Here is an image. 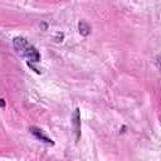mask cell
I'll use <instances>...</instances> for the list:
<instances>
[{"label":"cell","mask_w":161,"mask_h":161,"mask_svg":"<svg viewBox=\"0 0 161 161\" xmlns=\"http://www.w3.org/2000/svg\"><path fill=\"white\" fill-rule=\"evenodd\" d=\"M0 106H1V107H5V102H4V99H0Z\"/></svg>","instance_id":"cell-5"},{"label":"cell","mask_w":161,"mask_h":161,"mask_svg":"<svg viewBox=\"0 0 161 161\" xmlns=\"http://www.w3.org/2000/svg\"><path fill=\"white\" fill-rule=\"evenodd\" d=\"M78 29H79V33L82 34V35H88L89 34V31H91V26L86 23V21H80L79 24H78Z\"/></svg>","instance_id":"cell-4"},{"label":"cell","mask_w":161,"mask_h":161,"mask_svg":"<svg viewBox=\"0 0 161 161\" xmlns=\"http://www.w3.org/2000/svg\"><path fill=\"white\" fill-rule=\"evenodd\" d=\"M13 45H14L15 50L20 55L25 57L30 63H38V62H40V53L25 38H23V36H15L13 39Z\"/></svg>","instance_id":"cell-1"},{"label":"cell","mask_w":161,"mask_h":161,"mask_svg":"<svg viewBox=\"0 0 161 161\" xmlns=\"http://www.w3.org/2000/svg\"><path fill=\"white\" fill-rule=\"evenodd\" d=\"M29 131H30L38 140H40L42 142L48 143V145H54V141H53L52 138H49V137L43 132V130H40V128H38V127H35V126H31V127L29 128Z\"/></svg>","instance_id":"cell-2"},{"label":"cell","mask_w":161,"mask_h":161,"mask_svg":"<svg viewBox=\"0 0 161 161\" xmlns=\"http://www.w3.org/2000/svg\"><path fill=\"white\" fill-rule=\"evenodd\" d=\"M72 123L74 127V132H75V138L79 140L80 137V116H79V108L74 109L73 117H72Z\"/></svg>","instance_id":"cell-3"}]
</instances>
